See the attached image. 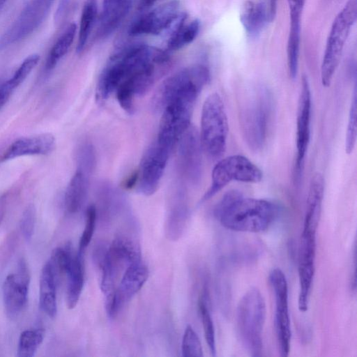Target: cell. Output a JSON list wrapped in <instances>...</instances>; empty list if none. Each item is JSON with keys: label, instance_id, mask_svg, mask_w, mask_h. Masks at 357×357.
Listing matches in <instances>:
<instances>
[{"label": "cell", "instance_id": "obj_10", "mask_svg": "<svg viewBox=\"0 0 357 357\" xmlns=\"http://www.w3.org/2000/svg\"><path fill=\"white\" fill-rule=\"evenodd\" d=\"M210 80L208 68L202 64L184 68L166 78L151 100L152 108L161 112L168 102L178 92L191 86L204 88Z\"/></svg>", "mask_w": 357, "mask_h": 357}, {"label": "cell", "instance_id": "obj_20", "mask_svg": "<svg viewBox=\"0 0 357 357\" xmlns=\"http://www.w3.org/2000/svg\"><path fill=\"white\" fill-rule=\"evenodd\" d=\"M291 26L287 54L289 76L294 79L298 73L301 41V20L305 0H287Z\"/></svg>", "mask_w": 357, "mask_h": 357}, {"label": "cell", "instance_id": "obj_6", "mask_svg": "<svg viewBox=\"0 0 357 357\" xmlns=\"http://www.w3.org/2000/svg\"><path fill=\"white\" fill-rule=\"evenodd\" d=\"M357 18V0H348L335 17L327 39L321 66L322 85H331L340 63L344 44Z\"/></svg>", "mask_w": 357, "mask_h": 357}, {"label": "cell", "instance_id": "obj_17", "mask_svg": "<svg viewBox=\"0 0 357 357\" xmlns=\"http://www.w3.org/2000/svg\"><path fill=\"white\" fill-rule=\"evenodd\" d=\"M29 274L26 264L21 260L17 272L8 275L2 286L5 311L10 319H15L27 303Z\"/></svg>", "mask_w": 357, "mask_h": 357}, {"label": "cell", "instance_id": "obj_19", "mask_svg": "<svg viewBox=\"0 0 357 357\" xmlns=\"http://www.w3.org/2000/svg\"><path fill=\"white\" fill-rule=\"evenodd\" d=\"M55 142L49 132L16 139L0 155V163L22 156L47 155L54 149Z\"/></svg>", "mask_w": 357, "mask_h": 357}, {"label": "cell", "instance_id": "obj_11", "mask_svg": "<svg viewBox=\"0 0 357 357\" xmlns=\"http://www.w3.org/2000/svg\"><path fill=\"white\" fill-rule=\"evenodd\" d=\"M275 298V327L281 356L289 355L291 331L288 305V284L283 271L278 268L269 273Z\"/></svg>", "mask_w": 357, "mask_h": 357}, {"label": "cell", "instance_id": "obj_30", "mask_svg": "<svg viewBox=\"0 0 357 357\" xmlns=\"http://www.w3.org/2000/svg\"><path fill=\"white\" fill-rule=\"evenodd\" d=\"M43 339L44 331L42 329L24 331L19 338L17 356L18 357L33 356Z\"/></svg>", "mask_w": 357, "mask_h": 357}, {"label": "cell", "instance_id": "obj_21", "mask_svg": "<svg viewBox=\"0 0 357 357\" xmlns=\"http://www.w3.org/2000/svg\"><path fill=\"white\" fill-rule=\"evenodd\" d=\"M132 0H103L98 22L96 36L105 39L120 26L130 12Z\"/></svg>", "mask_w": 357, "mask_h": 357}, {"label": "cell", "instance_id": "obj_23", "mask_svg": "<svg viewBox=\"0 0 357 357\" xmlns=\"http://www.w3.org/2000/svg\"><path fill=\"white\" fill-rule=\"evenodd\" d=\"M324 192V177L320 173H316L310 183L303 226L317 229L321 216Z\"/></svg>", "mask_w": 357, "mask_h": 357}, {"label": "cell", "instance_id": "obj_28", "mask_svg": "<svg viewBox=\"0 0 357 357\" xmlns=\"http://www.w3.org/2000/svg\"><path fill=\"white\" fill-rule=\"evenodd\" d=\"M97 16L96 0H86L84 4L79 27L78 40L76 52L82 53L88 42Z\"/></svg>", "mask_w": 357, "mask_h": 357}, {"label": "cell", "instance_id": "obj_37", "mask_svg": "<svg viewBox=\"0 0 357 357\" xmlns=\"http://www.w3.org/2000/svg\"><path fill=\"white\" fill-rule=\"evenodd\" d=\"M73 255L71 252L70 246L65 248H55L51 255L49 261L55 272L57 273L66 274L70 265Z\"/></svg>", "mask_w": 357, "mask_h": 357}, {"label": "cell", "instance_id": "obj_16", "mask_svg": "<svg viewBox=\"0 0 357 357\" xmlns=\"http://www.w3.org/2000/svg\"><path fill=\"white\" fill-rule=\"evenodd\" d=\"M148 277V268L142 260L129 265L124 271L113 296L105 301L108 317H115L124 304L141 289Z\"/></svg>", "mask_w": 357, "mask_h": 357}, {"label": "cell", "instance_id": "obj_36", "mask_svg": "<svg viewBox=\"0 0 357 357\" xmlns=\"http://www.w3.org/2000/svg\"><path fill=\"white\" fill-rule=\"evenodd\" d=\"M187 218V209L183 204L175 206L171 212L167 222L168 236L169 238L176 239L182 234Z\"/></svg>", "mask_w": 357, "mask_h": 357}, {"label": "cell", "instance_id": "obj_12", "mask_svg": "<svg viewBox=\"0 0 357 357\" xmlns=\"http://www.w3.org/2000/svg\"><path fill=\"white\" fill-rule=\"evenodd\" d=\"M172 151L156 140L144 152L138 171V190L146 195L154 194L160 185Z\"/></svg>", "mask_w": 357, "mask_h": 357}, {"label": "cell", "instance_id": "obj_2", "mask_svg": "<svg viewBox=\"0 0 357 357\" xmlns=\"http://www.w3.org/2000/svg\"><path fill=\"white\" fill-rule=\"evenodd\" d=\"M167 57V52L143 43L121 48L110 56L100 75L97 97L102 100L107 99L132 74L153 61Z\"/></svg>", "mask_w": 357, "mask_h": 357}, {"label": "cell", "instance_id": "obj_43", "mask_svg": "<svg viewBox=\"0 0 357 357\" xmlns=\"http://www.w3.org/2000/svg\"><path fill=\"white\" fill-rule=\"evenodd\" d=\"M138 171H135L129 176L124 182L123 186L126 189H131L137 184Z\"/></svg>", "mask_w": 357, "mask_h": 357}, {"label": "cell", "instance_id": "obj_33", "mask_svg": "<svg viewBox=\"0 0 357 357\" xmlns=\"http://www.w3.org/2000/svg\"><path fill=\"white\" fill-rule=\"evenodd\" d=\"M181 351L184 357H202L204 355L200 340L190 325L187 326L185 329Z\"/></svg>", "mask_w": 357, "mask_h": 357}, {"label": "cell", "instance_id": "obj_18", "mask_svg": "<svg viewBox=\"0 0 357 357\" xmlns=\"http://www.w3.org/2000/svg\"><path fill=\"white\" fill-rule=\"evenodd\" d=\"M311 91L307 77L303 75L298 102L296 118V168L300 172L310 139Z\"/></svg>", "mask_w": 357, "mask_h": 357}, {"label": "cell", "instance_id": "obj_42", "mask_svg": "<svg viewBox=\"0 0 357 357\" xmlns=\"http://www.w3.org/2000/svg\"><path fill=\"white\" fill-rule=\"evenodd\" d=\"M157 0H134L136 8L139 10H146L150 8Z\"/></svg>", "mask_w": 357, "mask_h": 357}, {"label": "cell", "instance_id": "obj_46", "mask_svg": "<svg viewBox=\"0 0 357 357\" xmlns=\"http://www.w3.org/2000/svg\"><path fill=\"white\" fill-rule=\"evenodd\" d=\"M8 1V0H0V8Z\"/></svg>", "mask_w": 357, "mask_h": 357}, {"label": "cell", "instance_id": "obj_25", "mask_svg": "<svg viewBox=\"0 0 357 357\" xmlns=\"http://www.w3.org/2000/svg\"><path fill=\"white\" fill-rule=\"evenodd\" d=\"M240 21L249 36L257 37L268 21L267 7L261 2L247 1L241 9Z\"/></svg>", "mask_w": 357, "mask_h": 357}, {"label": "cell", "instance_id": "obj_7", "mask_svg": "<svg viewBox=\"0 0 357 357\" xmlns=\"http://www.w3.org/2000/svg\"><path fill=\"white\" fill-rule=\"evenodd\" d=\"M271 112V99L266 90L260 89L241 112V124L246 143L255 151L266 142Z\"/></svg>", "mask_w": 357, "mask_h": 357}, {"label": "cell", "instance_id": "obj_14", "mask_svg": "<svg viewBox=\"0 0 357 357\" xmlns=\"http://www.w3.org/2000/svg\"><path fill=\"white\" fill-rule=\"evenodd\" d=\"M180 3L172 0L137 17L128 28L131 36L165 34L181 13Z\"/></svg>", "mask_w": 357, "mask_h": 357}, {"label": "cell", "instance_id": "obj_34", "mask_svg": "<svg viewBox=\"0 0 357 357\" xmlns=\"http://www.w3.org/2000/svg\"><path fill=\"white\" fill-rule=\"evenodd\" d=\"M357 107H356V86L354 90L353 98L351 100L346 137H345V151L347 153L350 154L352 153L354 149L356 142V135H357V122H356V115H357Z\"/></svg>", "mask_w": 357, "mask_h": 357}, {"label": "cell", "instance_id": "obj_3", "mask_svg": "<svg viewBox=\"0 0 357 357\" xmlns=\"http://www.w3.org/2000/svg\"><path fill=\"white\" fill-rule=\"evenodd\" d=\"M266 315V303L261 293L256 287L250 288L238 302L236 318L240 341L254 357L261 356Z\"/></svg>", "mask_w": 357, "mask_h": 357}, {"label": "cell", "instance_id": "obj_13", "mask_svg": "<svg viewBox=\"0 0 357 357\" xmlns=\"http://www.w3.org/2000/svg\"><path fill=\"white\" fill-rule=\"evenodd\" d=\"M317 229L303 227L298 249L300 291L298 306L301 312L307 310L315 271Z\"/></svg>", "mask_w": 357, "mask_h": 357}, {"label": "cell", "instance_id": "obj_32", "mask_svg": "<svg viewBox=\"0 0 357 357\" xmlns=\"http://www.w3.org/2000/svg\"><path fill=\"white\" fill-rule=\"evenodd\" d=\"M76 155L77 169L91 175L96 165V151L93 144L84 142L78 147Z\"/></svg>", "mask_w": 357, "mask_h": 357}, {"label": "cell", "instance_id": "obj_29", "mask_svg": "<svg viewBox=\"0 0 357 357\" xmlns=\"http://www.w3.org/2000/svg\"><path fill=\"white\" fill-rule=\"evenodd\" d=\"M200 29V22L195 19L185 22L168 36L167 48L178 50L191 43L197 36Z\"/></svg>", "mask_w": 357, "mask_h": 357}, {"label": "cell", "instance_id": "obj_24", "mask_svg": "<svg viewBox=\"0 0 357 357\" xmlns=\"http://www.w3.org/2000/svg\"><path fill=\"white\" fill-rule=\"evenodd\" d=\"M89 176L83 171L77 169L67 186L64 204L68 213L73 214L78 212L86 197Z\"/></svg>", "mask_w": 357, "mask_h": 357}, {"label": "cell", "instance_id": "obj_38", "mask_svg": "<svg viewBox=\"0 0 357 357\" xmlns=\"http://www.w3.org/2000/svg\"><path fill=\"white\" fill-rule=\"evenodd\" d=\"M39 60L40 56L38 54L29 55L23 60L13 75L9 78L10 82L15 89L26 79L37 66Z\"/></svg>", "mask_w": 357, "mask_h": 357}, {"label": "cell", "instance_id": "obj_9", "mask_svg": "<svg viewBox=\"0 0 357 357\" xmlns=\"http://www.w3.org/2000/svg\"><path fill=\"white\" fill-rule=\"evenodd\" d=\"M54 0H29L0 36V51L34 33L48 16Z\"/></svg>", "mask_w": 357, "mask_h": 357}, {"label": "cell", "instance_id": "obj_22", "mask_svg": "<svg viewBox=\"0 0 357 357\" xmlns=\"http://www.w3.org/2000/svg\"><path fill=\"white\" fill-rule=\"evenodd\" d=\"M56 275L50 261L43 266L39 285V305L40 309L50 318H54L57 313Z\"/></svg>", "mask_w": 357, "mask_h": 357}, {"label": "cell", "instance_id": "obj_31", "mask_svg": "<svg viewBox=\"0 0 357 357\" xmlns=\"http://www.w3.org/2000/svg\"><path fill=\"white\" fill-rule=\"evenodd\" d=\"M199 310L206 342L212 356H215L216 348L214 325L206 301L203 297L199 301Z\"/></svg>", "mask_w": 357, "mask_h": 357}, {"label": "cell", "instance_id": "obj_27", "mask_svg": "<svg viewBox=\"0 0 357 357\" xmlns=\"http://www.w3.org/2000/svg\"><path fill=\"white\" fill-rule=\"evenodd\" d=\"M77 25L72 22L63 30L51 47L45 63L46 72L52 70L67 54L71 47L76 34Z\"/></svg>", "mask_w": 357, "mask_h": 357}, {"label": "cell", "instance_id": "obj_45", "mask_svg": "<svg viewBox=\"0 0 357 357\" xmlns=\"http://www.w3.org/2000/svg\"><path fill=\"white\" fill-rule=\"evenodd\" d=\"M6 208V197L3 195L0 197V225L3 219Z\"/></svg>", "mask_w": 357, "mask_h": 357}, {"label": "cell", "instance_id": "obj_8", "mask_svg": "<svg viewBox=\"0 0 357 357\" xmlns=\"http://www.w3.org/2000/svg\"><path fill=\"white\" fill-rule=\"evenodd\" d=\"M261 170L248 158L232 155L220 160L213 167L211 185L201 199L204 202L233 181L258 183L261 181Z\"/></svg>", "mask_w": 357, "mask_h": 357}, {"label": "cell", "instance_id": "obj_39", "mask_svg": "<svg viewBox=\"0 0 357 357\" xmlns=\"http://www.w3.org/2000/svg\"><path fill=\"white\" fill-rule=\"evenodd\" d=\"M36 222V209L34 206L29 205L24 210L20 220V229L24 238L30 241L34 231Z\"/></svg>", "mask_w": 357, "mask_h": 357}, {"label": "cell", "instance_id": "obj_1", "mask_svg": "<svg viewBox=\"0 0 357 357\" xmlns=\"http://www.w3.org/2000/svg\"><path fill=\"white\" fill-rule=\"evenodd\" d=\"M280 208L275 203L244 197L239 191L227 192L216 205L214 215L225 228L240 232L267 230L277 220Z\"/></svg>", "mask_w": 357, "mask_h": 357}, {"label": "cell", "instance_id": "obj_4", "mask_svg": "<svg viewBox=\"0 0 357 357\" xmlns=\"http://www.w3.org/2000/svg\"><path fill=\"white\" fill-rule=\"evenodd\" d=\"M200 90L191 88L177 94L166 105L161 112L156 141L172 151L181 137L191 125L193 108Z\"/></svg>", "mask_w": 357, "mask_h": 357}, {"label": "cell", "instance_id": "obj_5", "mask_svg": "<svg viewBox=\"0 0 357 357\" xmlns=\"http://www.w3.org/2000/svg\"><path fill=\"white\" fill-rule=\"evenodd\" d=\"M199 132L203 150L211 158L222 156L227 146L229 124L224 102L217 93L210 94L203 104Z\"/></svg>", "mask_w": 357, "mask_h": 357}, {"label": "cell", "instance_id": "obj_41", "mask_svg": "<svg viewBox=\"0 0 357 357\" xmlns=\"http://www.w3.org/2000/svg\"><path fill=\"white\" fill-rule=\"evenodd\" d=\"M15 89L8 79L0 82V110L9 100Z\"/></svg>", "mask_w": 357, "mask_h": 357}, {"label": "cell", "instance_id": "obj_15", "mask_svg": "<svg viewBox=\"0 0 357 357\" xmlns=\"http://www.w3.org/2000/svg\"><path fill=\"white\" fill-rule=\"evenodd\" d=\"M178 160L183 176L192 184H197L202 175V146L199 132L190 125L178 142Z\"/></svg>", "mask_w": 357, "mask_h": 357}, {"label": "cell", "instance_id": "obj_35", "mask_svg": "<svg viewBox=\"0 0 357 357\" xmlns=\"http://www.w3.org/2000/svg\"><path fill=\"white\" fill-rule=\"evenodd\" d=\"M96 217L97 212L96 206L94 205L89 206L85 212L84 228L79 243L78 254L82 256H84L85 249L89 245L93 237L96 227Z\"/></svg>", "mask_w": 357, "mask_h": 357}, {"label": "cell", "instance_id": "obj_26", "mask_svg": "<svg viewBox=\"0 0 357 357\" xmlns=\"http://www.w3.org/2000/svg\"><path fill=\"white\" fill-rule=\"evenodd\" d=\"M66 275V305L68 309H73L79 301L84 284L83 256L78 253L73 255Z\"/></svg>", "mask_w": 357, "mask_h": 357}, {"label": "cell", "instance_id": "obj_40", "mask_svg": "<svg viewBox=\"0 0 357 357\" xmlns=\"http://www.w3.org/2000/svg\"><path fill=\"white\" fill-rule=\"evenodd\" d=\"M75 6V0H60L54 15V22L57 27L66 21Z\"/></svg>", "mask_w": 357, "mask_h": 357}, {"label": "cell", "instance_id": "obj_44", "mask_svg": "<svg viewBox=\"0 0 357 357\" xmlns=\"http://www.w3.org/2000/svg\"><path fill=\"white\" fill-rule=\"evenodd\" d=\"M277 0H269L268 10V21L272 22L275 16Z\"/></svg>", "mask_w": 357, "mask_h": 357}]
</instances>
